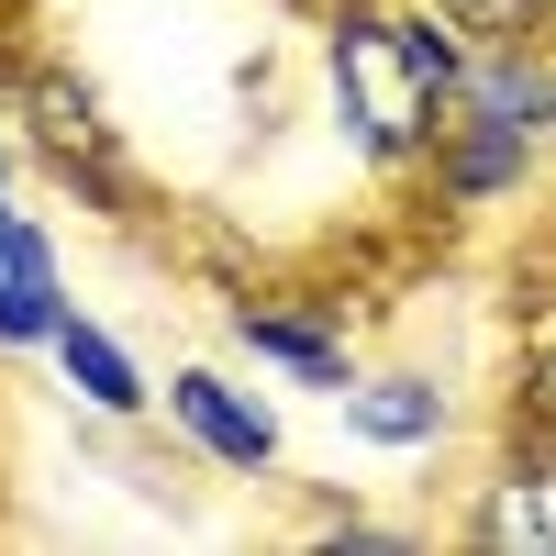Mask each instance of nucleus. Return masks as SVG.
<instances>
[{
	"label": "nucleus",
	"mask_w": 556,
	"mask_h": 556,
	"mask_svg": "<svg viewBox=\"0 0 556 556\" xmlns=\"http://www.w3.org/2000/svg\"><path fill=\"white\" fill-rule=\"evenodd\" d=\"M456 67H468V34L434 23L424 0H323V101L379 178H424L456 112Z\"/></svg>",
	"instance_id": "1"
},
{
	"label": "nucleus",
	"mask_w": 556,
	"mask_h": 556,
	"mask_svg": "<svg viewBox=\"0 0 556 556\" xmlns=\"http://www.w3.org/2000/svg\"><path fill=\"white\" fill-rule=\"evenodd\" d=\"M0 123H23V146L67 178L78 201L134 212V167H123V123L67 56H12V89H0Z\"/></svg>",
	"instance_id": "2"
},
{
	"label": "nucleus",
	"mask_w": 556,
	"mask_h": 556,
	"mask_svg": "<svg viewBox=\"0 0 556 556\" xmlns=\"http://www.w3.org/2000/svg\"><path fill=\"white\" fill-rule=\"evenodd\" d=\"M456 545L479 556H556V434H501L456 501Z\"/></svg>",
	"instance_id": "3"
},
{
	"label": "nucleus",
	"mask_w": 556,
	"mask_h": 556,
	"mask_svg": "<svg viewBox=\"0 0 556 556\" xmlns=\"http://www.w3.org/2000/svg\"><path fill=\"white\" fill-rule=\"evenodd\" d=\"M167 434L201 456V468H223V479H278V412L256 401V390H235L223 367H167Z\"/></svg>",
	"instance_id": "4"
},
{
	"label": "nucleus",
	"mask_w": 556,
	"mask_h": 556,
	"mask_svg": "<svg viewBox=\"0 0 556 556\" xmlns=\"http://www.w3.org/2000/svg\"><path fill=\"white\" fill-rule=\"evenodd\" d=\"M223 334H235L256 367H278L290 390H323L334 401L356 379V334L323 301H278V290H245V301H223Z\"/></svg>",
	"instance_id": "5"
},
{
	"label": "nucleus",
	"mask_w": 556,
	"mask_h": 556,
	"mask_svg": "<svg viewBox=\"0 0 556 556\" xmlns=\"http://www.w3.org/2000/svg\"><path fill=\"white\" fill-rule=\"evenodd\" d=\"M534 178H545V146L513 134V123H479V112H445L434 156H424V190L445 212H501V201H523Z\"/></svg>",
	"instance_id": "6"
},
{
	"label": "nucleus",
	"mask_w": 556,
	"mask_h": 556,
	"mask_svg": "<svg viewBox=\"0 0 556 556\" xmlns=\"http://www.w3.org/2000/svg\"><path fill=\"white\" fill-rule=\"evenodd\" d=\"M334 412H345V445H367V456H434L456 434V390L434 367H356Z\"/></svg>",
	"instance_id": "7"
},
{
	"label": "nucleus",
	"mask_w": 556,
	"mask_h": 556,
	"mask_svg": "<svg viewBox=\"0 0 556 556\" xmlns=\"http://www.w3.org/2000/svg\"><path fill=\"white\" fill-rule=\"evenodd\" d=\"M67 312H78V301H67L56 235H45L34 212H12V190H0V356H34Z\"/></svg>",
	"instance_id": "8"
},
{
	"label": "nucleus",
	"mask_w": 556,
	"mask_h": 556,
	"mask_svg": "<svg viewBox=\"0 0 556 556\" xmlns=\"http://www.w3.org/2000/svg\"><path fill=\"white\" fill-rule=\"evenodd\" d=\"M45 356H56L67 401H78V412H101V424H146V412H156V379H146V356H134V345L112 334V323L67 312L56 334H45Z\"/></svg>",
	"instance_id": "9"
},
{
	"label": "nucleus",
	"mask_w": 556,
	"mask_h": 556,
	"mask_svg": "<svg viewBox=\"0 0 556 556\" xmlns=\"http://www.w3.org/2000/svg\"><path fill=\"white\" fill-rule=\"evenodd\" d=\"M456 112L513 123V134H534V146L556 156V67H545V45H468V67H456Z\"/></svg>",
	"instance_id": "10"
},
{
	"label": "nucleus",
	"mask_w": 556,
	"mask_h": 556,
	"mask_svg": "<svg viewBox=\"0 0 556 556\" xmlns=\"http://www.w3.org/2000/svg\"><path fill=\"white\" fill-rule=\"evenodd\" d=\"M513 424L556 434V290L523 301V334H513Z\"/></svg>",
	"instance_id": "11"
},
{
	"label": "nucleus",
	"mask_w": 556,
	"mask_h": 556,
	"mask_svg": "<svg viewBox=\"0 0 556 556\" xmlns=\"http://www.w3.org/2000/svg\"><path fill=\"white\" fill-rule=\"evenodd\" d=\"M468 45H556V0H424Z\"/></svg>",
	"instance_id": "12"
},
{
	"label": "nucleus",
	"mask_w": 556,
	"mask_h": 556,
	"mask_svg": "<svg viewBox=\"0 0 556 556\" xmlns=\"http://www.w3.org/2000/svg\"><path fill=\"white\" fill-rule=\"evenodd\" d=\"M0 190H12V134H0Z\"/></svg>",
	"instance_id": "13"
},
{
	"label": "nucleus",
	"mask_w": 556,
	"mask_h": 556,
	"mask_svg": "<svg viewBox=\"0 0 556 556\" xmlns=\"http://www.w3.org/2000/svg\"><path fill=\"white\" fill-rule=\"evenodd\" d=\"M545 67H556V45H545Z\"/></svg>",
	"instance_id": "14"
}]
</instances>
